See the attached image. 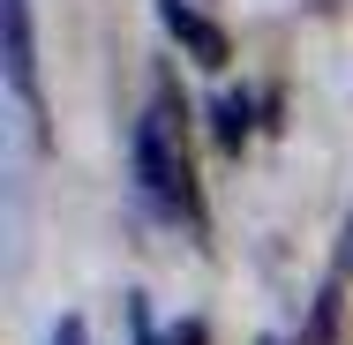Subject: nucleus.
Returning <instances> with one entry per match:
<instances>
[{
  "label": "nucleus",
  "instance_id": "1",
  "mask_svg": "<svg viewBox=\"0 0 353 345\" xmlns=\"http://www.w3.org/2000/svg\"><path fill=\"white\" fill-rule=\"evenodd\" d=\"M128 173H136V196L150 203V218L165 225H203L196 203V173H188V150H181V113L173 98H158L128 136Z\"/></svg>",
  "mask_w": 353,
  "mask_h": 345
},
{
  "label": "nucleus",
  "instance_id": "2",
  "mask_svg": "<svg viewBox=\"0 0 353 345\" xmlns=\"http://www.w3.org/2000/svg\"><path fill=\"white\" fill-rule=\"evenodd\" d=\"M0 68L8 90L30 121V136L46 143V98H38V30H30V0H0Z\"/></svg>",
  "mask_w": 353,
  "mask_h": 345
},
{
  "label": "nucleus",
  "instance_id": "3",
  "mask_svg": "<svg viewBox=\"0 0 353 345\" xmlns=\"http://www.w3.org/2000/svg\"><path fill=\"white\" fill-rule=\"evenodd\" d=\"M158 23H165V38H173L196 68H225V61H233V38L218 30L196 0H158Z\"/></svg>",
  "mask_w": 353,
  "mask_h": 345
},
{
  "label": "nucleus",
  "instance_id": "4",
  "mask_svg": "<svg viewBox=\"0 0 353 345\" xmlns=\"http://www.w3.org/2000/svg\"><path fill=\"white\" fill-rule=\"evenodd\" d=\"M211 136H218V150H241V143L256 136V98L248 90H225L211 105Z\"/></svg>",
  "mask_w": 353,
  "mask_h": 345
},
{
  "label": "nucleus",
  "instance_id": "5",
  "mask_svg": "<svg viewBox=\"0 0 353 345\" xmlns=\"http://www.w3.org/2000/svg\"><path fill=\"white\" fill-rule=\"evenodd\" d=\"M339 338V293H323V300H316V315H308V338L301 345H331Z\"/></svg>",
  "mask_w": 353,
  "mask_h": 345
},
{
  "label": "nucleus",
  "instance_id": "6",
  "mask_svg": "<svg viewBox=\"0 0 353 345\" xmlns=\"http://www.w3.org/2000/svg\"><path fill=\"white\" fill-rule=\"evenodd\" d=\"M53 345H90V331H83V315H61V323H53Z\"/></svg>",
  "mask_w": 353,
  "mask_h": 345
},
{
  "label": "nucleus",
  "instance_id": "7",
  "mask_svg": "<svg viewBox=\"0 0 353 345\" xmlns=\"http://www.w3.org/2000/svg\"><path fill=\"white\" fill-rule=\"evenodd\" d=\"M263 345H279V338H263Z\"/></svg>",
  "mask_w": 353,
  "mask_h": 345
}]
</instances>
